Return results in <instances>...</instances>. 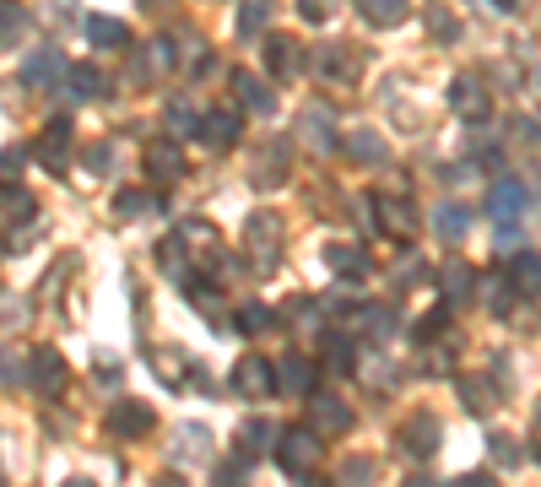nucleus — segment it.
Returning a JSON list of instances; mask_svg holds the SVG:
<instances>
[{"mask_svg": "<svg viewBox=\"0 0 541 487\" xmlns=\"http://www.w3.org/2000/svg\"><path fill=\"white\" fill-rule=\"evenodd\" d=\"M487 212H493L498 222H514V217H525L531 212V184L525 179H498L493 190H487Z\"/></svg>", "mask_w": 541, "mask_h": 487, "instance_id": "nucleus-1", "label": "nucleus"}, {"mask_svg": "<svg viewBox=\"0 0 541 487\" xmlns=\"http://www.w3.org/2000/svg\"><path fill=\"white\" fill-rule=\"evenodd\" d=\"M60 76H65V55H60L55 44L33 49V55L22 60V82H28V87H55Z\"/></svg>", "mask_w": 541, "mask_h": 487, "instance_id": "nucleus-2", "label": "nucleus"}, {"mask_svg": "<svg viewBox=\"0 0 541 487\" xmlns=\"http://www.w3.org/2000/svg\"><path fill=\"white\" fill-rule=\"evenodd\" d=\"M450 103H455L460 120H487V92H482L477 76H460V82L450 87Z\"/></svg>", "mask_w": 541, "mask_h": 487, "instance_id": "nucleus-3", "label": "nucleus"}, {"mask_svg": "<svg viewBox=\"0 0 541 487\" xmlns=\"http://www.w3.org/2000/svg\"><path fill=\"white\" fill-rule=\"evenodd\" d=\"M195 130H201L211 147H233V141H239V114H233V109H211L206 120H195Z\"/></svg>", "mask_w": 541, "mask_h": 487, "instance_id": "nucleus-4", "label": "nucleus"}, {"mask_svg": "<svg viewBox=\"0 0 541 487\" xmlns=\"http://www.w3.org/2000/svg\"><path fill=\"white\" fill-rule=\"evenodd\" d=\"M233 87H239V98H244V109H255V114H276V92L260 82L255 71H239L233 76Z\"/></svg>", "mask_w": 541, "mask_h": 487, "instance_id": "nucleus-5", "label": "nucleus"}, {"mask_svg": "<svg viewBox=\"0 0 541 487\" xmlns=\"http://www.w3.org/2000/svg\"><path fill=\"white\" fill-rule=\"evenodd\" d=\"M282 179H287V141H271L266 163H255V184H260V190H276Z\"/></svg>", "mask_w": 541, "mask_h": 487, "instance_id": "nucleus-6", "label": "nucleus"}, {"mask_svg": "<svg viewBox=\"0 0 541 487\" xmlns=\"http://www.w3.org/2000/svg\"><path fill=\"white\" fill-rule=\"evenodd\" d=\"M358 11L374 22V28H395V22L412 11V0H358Z\"/></svg>", "mask_w": 541, "mask_h": 487, "instance_id": "nucleus-7", "label": "nucleus"}, {"mask_svg": "<svg viewBox=\"0 0 541 487\" xmlns=\"http://www.w3.org/2000/svg\"><path fill=\"white\" fill-rule=\"evenodd\" d=\"M303 136H309V147L331 152V147H336V130H331V109H303Z\"/></svg>", "mask_w": 541, "mask_h": 487, "instance_id": "nucleus-8", "label": "nucleus"}, {"mask_svg": "<svg viewBox=\"0 0 541 487\" xmlns=\"http://www.w3.org/2000/svg\"><path fill=\"white\" fill-rule=\"evenodd\" d=\"M65 82H71L76 98H103V87H109L98 65H65Z\"/></svg>", "mask_w": 541, "mask_h": 487, "instance_id": "nucleus-9", "label": "nucleus"}, {"mask_svg": "<svg viewBox=\"0 0 541 487\" xmlns=\"http://www.w3.org/2000/svg\"><path fill=\"white\" fill-rule=\"evenodd\" d=\"M266 55H271V71H276V76H298V71H303V60H298L293 38H282V33H276L271 44H266Z\"/></svg>", "mask_w": 541, "mask_h": 487, "instance_id": "nucleus-10", "label": "nucleus"}, {"mask_svg": "<svg viewBox=\"0 0 541 487\" xmlns=\"http://www.w3.org/2000/svg\"><path fill=\"white\" fill-rule=\"evenodd\" d=\"M82 33H87L98 49H120V44H125V28H120L114 17H87V22H82Z\"/></svg>", "mask_w": 541, "mask_h": 487, "instance_id": "nucleus-11", "label": "nucleus"}, {"mask_svg": "<svg viewBox=\"0 0 541 487\" xmlns=\"http://www.w3.org/2000/svg\"><path fill=\"white\" fill-rule=\"evenodd\" d=\"M28 217H33V195L28 190H17V184L0 190V222H28Z\"/></svg>", "mask_w": 541, "mask_h": 487, "instance_id": "nucleus-12", "label": "nucleus"}, {"mask_svg": "<svg viewBox=\"0 0 541 487\" xmlns=\"http://www.w3.org/2000/svg\"><path fill=\"white\" fill-rule=\"evenodd\" d=\"M147 168H152L157 179H174V174H179V147H168V141L147 147Z\"/></svg>", "mask_w": 541, "mask_h": 487, "instance_id": "nucleus-13", "label": "nucleus"}, {"mask_svg": "<svg viewBox=\"0 0 541 487\" xmlns=\"http://www.w3.org/2000/svg\"><path fill=\"white\" fill-rule=\"evenodd\" d=\"M379 222L395 228V233H417V212L406 201H385V206H379Z\"/></svg>", "mask_w": 541, "mask_h": 487, "instance_id": "nucleus-14", "label": "nucleus"}, {"mask_svg": "<svg viewBox=\"0 0 541 487\" xmlns=\"http://www.w3.org/2000/svg\"><path fill=\"white\" fill-rule=\"evenodd\" d=\"M347 152H358V163H379V157H385V141H379L374 130H352Z\"/></svg>", "mask_w": 541, "mask_h": 487, "instance_id": "nucleus-15", "label": "nucleus"}, {"mask_svg": "<svg viewBox=\"0 0 541 487\" xmlns=\"http://www.w3.org/2000/svg\"><path fill=\"white\" fill-rule=\"evenodd\" d=\"M65 141H71V120H49V136H44V157H49V168H60V152H65Z\"/></svg>", "mask_w": 541, "mask_h": 487, "instance_id": "nucleus-16", "label": "nucleus"}, {"mask_svg": "<svg viewBox=\"0 0 541 487\" xmlns=\"http://www.w3.org/2000/svg\"><path fill=\"white\" fill-rule=\"evenodd\" d=\"M314 450H320V444H314V439H303V433H293V439H287V450H282V455H287V466L298 471V466H309V460H314Z\"/></svg>", "mask_w": 541, "mask_h": 487, "instance_id": "nucleus-17", "label": "nucleus"}, {"mask_svg": "<svg viewBox=\"0 0 541 487\" xmlns=\"http://www.w3.org/2000/svg\"><path fill=\"white\" fill-rule=\"evenodd\" d=\"M239 374H244L239 385L249 390V396H255V390H271V368H266V363H244Z\"/></svg>", "mask_w": 541, "mask_h": 487, "instance_id": "nucleus-18", "label": "nucleus"}, {"mask_svg": "<svg viewBox=\"0 0 541 487\" xmlns=\"http://www.w3.org/2000/svg\"><path fill=\"white\" fill-rule=\"evenodd\" d=\"M260 22H266V0H249V6L239 11V33H244V38H255V33H260Z\"/></svg>", "mask_w": 541, "mask_h": 487, "instance_id": "nucleus-19", "label": "nucleus"}, {"mask_svg": "<svg viewBox=\"0 0 541 487\" xmlns=\"http://www.w3.org/2000/svg\"><path fill=\"white\" fill-rule=\"evenodd\" d=\"M325 65H331V71H325L331 82H352V76H358L352 71V55H341V49H325Z\"/></svg>", "mask_w": 541, "mask_h": 487, "instance_id": "nucleus-20", "label": "nucleus"}, {"mask_svg": "<svg viewBox=\"0 0 541 487\" xmlns=\"http://www.w3.org/2000/svg\"><path fill=\"white\" fill-rule=\"evenodd\" d=\"M22 28H28V11H22V6H0V38H17Z\"/></svg>", "mask_w": 541, "mask_h": 487, "instance_id": "nucleus-21", "label": "nucleus"}, {"mask_svg": "<svg viewBox=\"0 0 541 487\" xmlns=\"http://www.w3.org/2000/svg\"><path fill=\"white\" fill-rule=\"evenodd\" d=\"M428 28L439 33V44H455V38H460V22L450 17V11H433V17H428Z\"/></svg>", "mask_w": 541, "mask_h": 487, "instance_id": "nucleus-22", "label": "nucleus"}, {"mask_svg": "<svg viewBox=\"0 0 541 487\" xmlns=\"http://www.w3.org/2000/svg\"><path fill=\"white\" fill-rule=\"evenodd\" d=\"M120 433H147V406H120Z\"/></svg>", "mask_w": 541, "mask_h": 487, "instance_id": "nucleus-23", "label": "nucleus"}, {"mask_svg": "<svg viewBox=\"0 0 541 487\" xmlns=\"http://www.w3.org/2000/svg\"><path fill=\"white\" fill-rule=\"evenodd\" d=\"M33 368H38V385L60 390V358H33Z\"/></svg>", "mask_w": 541, "mask_h": 487, "instance_id": "nucleus-24", "label": "nucleus"}, {"mask_svg": "<svg viewBox=\"0 0 541 487\" xmlns=\"http://www.w3.org/2000/svg\"><path fill=\"white\" fill-rule=\"evenodd\" d=\"M114 212H120V217H141V212H147V195H141V190H125Z\"/></svg>", "mask_w": 541, "mask_h": 487, "instance_id": "nucleus-25", "label": "nucleus"}, {"mask_svg": "<svg viewBox=\"0 0 541 487\" xmlns=\"http://www.w3.org/2000/svg\"><path fill=\"white\" fill-rule=\"evenodd\" d=\"M331 266H336V271H363L368 260L358 255V249H331Z\"/></svg>", "mask_w": 541, "mask_h": 487, "instance_id": "nucleus-26", "label": "nucleus"}, {"mask_svg": "<svg viewBox=\"0 0 541 487\" xmlns=\"http://www.w3.org/2000/svg\"><path fill=\"white\" fill-rule=\"evenodd\" d=\"M298 11H303L309 22H325V17L336 11V0H298Z\"/></svg>", "mask_w": 541, "mask_h": 487, "instance_id": "nucleus-27", "label": "nucleus"}, {"mask_svg": "<svg viewBox=\"0 0 541 487\" xmlns=\"http://www.w3.org/2000/svg\"><path fill=\"white\" fill-rule=\"evenodd\" d=\"M168 125H174V130H195V114H190V103H168Z\"/></svg>", "mask_w": 541, "mask_h": 487, "instance_id": "nucleus-28", "label": "nucleus"}, {"mask_svg": "<svg viewBox=\"0 0 541 487\" xmlns=\"http://www.w3.org/2000/svg\"><path fill=\"white\" fill-rule=\"evenodd\" d=\"M439 228H444V233H450V239H455V233L466 228V212H460V206H444V212H439Z\"/></svg>", "mask_w": 541, "mask_h": 487, "instance_id": "nucleus-29", "label": "nucleus"}, {"mask_svg": "<svg viewBox=\"0 0 541 487\" xmlns=\"http://www.w3.org/2000/svg\"><path fill=\"white\" fill-rule=\"evenodd\" d=\"M22 157H28V152H22V147L0 152V174H22Z\"/></svg>", "mask_w": 541, "mask_h": 487, "instance_id": "nucleus-30", "label": "nucleus"}, {"mask_svg": "<svg viewBox=\"0 0 541 487\" xmlns=\"http://www.w3.org/2000/svg\"><path fill=\"white\" fill-rule=\"evenodd\" d=\"M493 6H504V11H514V6H520V0H493Z\"/></svg>", "mask_w": 541, "mask_h": 487, "instance_id": "nucleus-31", "label": "nucleus"}, {"mask_svg": "<svg viewBox=\"0 0 541 487\" xmlns=\"http://www.w3.org/2000/svg\"><path fill=\"white\" fill-rule=\"evenodd\" d=\"M157 487H179V482H157Z\"/></svg>", "mask_w": 541, "mask_h": 487, "instance_id": "nucleus-32", "label": "nucleus"}, {"mask_svg": "<svg viewBox=\"0 0 541 487\" xmlns=\"http://www.w3.org/2000/svg\"><path fill=\"white\" fill-rule=\"evenodd\" d=\"M71 487H87V482H71Z\"/></svg>", "mask_w": 541, "mask_h": 487, "instance_id": "nucleus-33", "label": "nucleus"}, {"mask_svg": "<svg viewBox=\"0 0 541 487\" xmlns=\"http://www.w3.org/2000/svg\"><path fill=\"white\" fill-rule=\"evenodd\" d=\"M147 6H157V0H147Z\"/></svg>", "mask_w": 541, "mask_h": 487, "instance_id": "nucleus-34", "label": "nucleus"}]
</instances>
